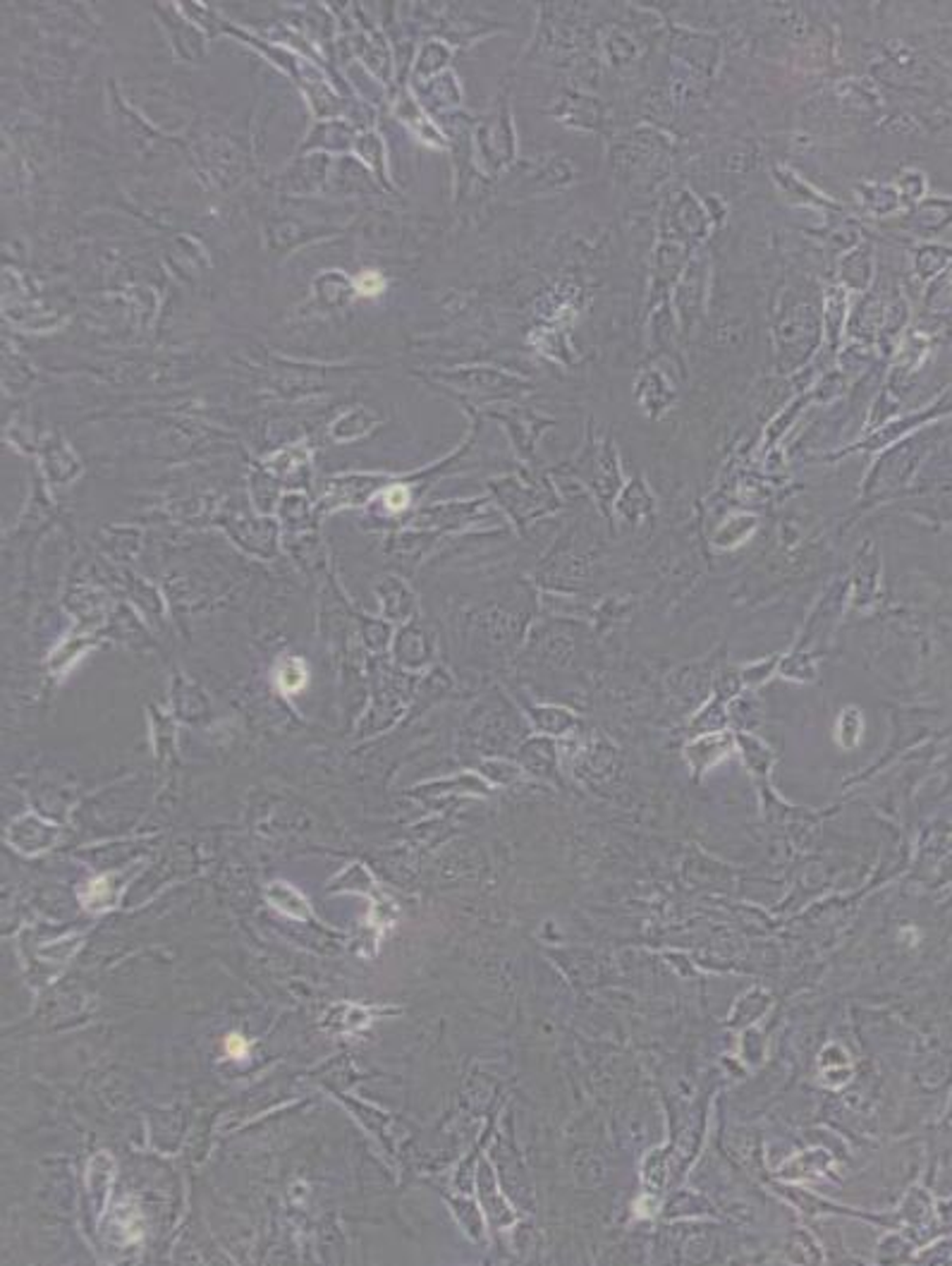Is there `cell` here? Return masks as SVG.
Returning a JSON list of instances; mask_svg holds the SVG:
<instances>
[{
    "instance_id": "obj_4",
    "label": "cell",
    "mask_w": 952,
    "mask_h": 1266,
    "mask_svg": "<svg viewBox=\"0 0 952 1266\" xmlns=\"http://www.w3.org/2000/svg\"><path fill=\"white\" fill-rule=\"evenodd\" d=\"M388 506L393 508V510H397V508H405L407 506V491L405 489L390 491L388 493Z\"/></svg>"
},
{
    "instance_id": "obj_2",
    "label": "cell",
    "mask_w": 952,
    "mask_h": 1266,
    "mask_svg": "<svg viewBox=\"0 0 952 1266\" xmlns=\"http://www.w3.org/2000/svg\"><path fill=\"white\" fill-rule=\"evenodd\" d=\"M354 286H357L359 294H376L384 290V278H381L376 271H366L361 273L357 281H354Z\"/></svg>"
},
{
    "instance_id": "obj_3",
    "label": "cell",
    "mask_w": 952,
    "mask_h": 1266,
    "mask_svg": "<svg viewBox=\"0 0 952 1266\" xmlns=\"http://www.w3.org/2000/svg\"><path fill=\"white\" fill-rule=\"evenodd\" d=\"M226 1054L230 1059H244L249 1054V1044L239 1034H230L226 1039Z\"/></svg>"
},
{
    "instance_id": "obj_1",
    "label": "cell",
    "mask_w": 952,
    "mask_h": 1266,
    "mask_svg": "<svg viewBox=\"0 0 952 1266\" xmlns=\"http://www.w3.org/2000/svg\"><path fill=\"white\" fill-rule=\"evenodd\" d=\"M304 683H307V670H304V665L297 659H290L285 664V668L280 670V688L285 693H297Z\"/></svg>"
}]
</instances>
